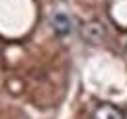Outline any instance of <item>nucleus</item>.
<instances>
[{"mask_svg":"<svg viewBox=\"0 0 127 119\" xmlns=\"http://www.w3.org/2000/svg\"><path fill=\"white\" fill-rule=\"evenodd\" d=\"M106 35H108V30H106V26L102 24V22H88L84 28H82V37L88 41V43H102L104 39H106Z\"/></svg>","mask_w":127,"mask_h":119,"instance_id":"1","label":"nucleus"},{"mask_svg":"<svg viewBox=\"0 0 127 119\" xmlns=\"http://www.w3.org/2000/svg\"><path fill=\"white\" fill-rule=\"evenodd\" d=\"M51 28H53V31L57 35L64 37V35H68L72 31V20L66 14H63V12H57V14H53V18H51Z\"/></svg>","mask_w":127,"mask_h":119,"instance_id":"2","label":"nucleus"},{"mask_svg":"<svg viewBox=\"0 0 127 119\" xmlns=\"http://www.w3.org/2000/svg\"><path fill=\"white\" fill-rule=\"evenodd\" d=\"M94 119H125L123 111L119 107H115L113 104H102L96 107Z\"/></svg>","mask_w":127,"mask_h":119,"instance_id":"3","label":"nucleus"}]
</instances>
